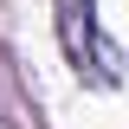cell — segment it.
Wrapping results in <instances>:
<instances>
[{
  "mask_svg": "<svg viewBox=\"0 0 129 129\" xmlns=\"http://www.w3.org/2000/svg\"><path fill=\"white\" fill-rule=\"evenodd\" d=\"M58 39H64V58L78 64V78L90 84L123 78V52L97 32V0H58Z\"/></svg>",
  "mask_w": 129,
  "mask_h": 129,
  "instance_id": "1",
  "label": "cell"
}]
</instances>
